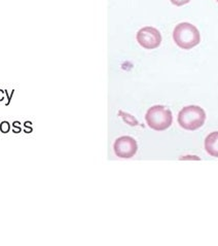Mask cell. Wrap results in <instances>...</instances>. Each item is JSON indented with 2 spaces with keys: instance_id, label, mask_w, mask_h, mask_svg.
Returning a JSON list of instances; mask_svg holds the SVG:
<instances>
[{
  "instance_id": "52a82bcc",
  "label": "cell",
  "mask_w": 218,
  "mask_h": 246,
  "mask_svg": "<svg viewBox=\"0 0 218 246\" xmlns=\"http://www.w3.org/2000/svg\"><path fill=\"white\" fill-rule=\"evenodd\" d=\"M118 115L121 116L122 119L125 121V123H127L128 125H130V126H137L138 125V121L134 118L133 115H129V113L124 112V111H119Z\"/></svg>"
},
{
  "instance_id": "7c38bea8",
  "label": "cell",
  "mask_w": 218,
  "mask_h": 246,
  "mask_svg": "<svg viewBox=\"0 0 218 246\" xmlns=\"http://www.w3.org/2000/svg\"><path fill=\"white\" fill-rule=\"evenodd\" d=\"M5 98V93H4V90H0V102L1 101H3Z\"/></svg>"
},
{
  "instance_id": "4fadbf2b",
  "label": "cell",
  "mask_w": 218,
  "mask_h": 246,
  "mask_svg": "<svg viewBox=\"0 0 218 246\" xmlns=\"http://www.w3.org/2000/svg\"><path fill=\"white\" fill-rule=\"evenodd\" d=\"M217 2H218V0H217Z\"/></svg>"
},
{
  "instance_id": "8992f818",
  "label": "cell",
  "mask_w": 218,
  "mask_h": 246,
  "mask_svg": "<svg viewBox=\"0 0 218 246\" xmlns=\"http://www.w3.org/2000/svg\"><path fill=\"white\" fill-rule=\"evenodd\" d=\"M205 149L211 156L218 158V131L212 132L206 137Z\"/></svg>"
},
{
  "instance_id": "5b68a950",
  "label": "cell",
  "mask_w": 218,
  "mask_h": 246,
  "mask_svg": "<svg viewBox=\"0 0 218 246\" xmlns=\"http://www.w3.org/2000/svg\"><path fill=\"white\" fill-rule=\"evenodd\" d=\"M113 150L116 156L121 159H131L138 150L137 141L131 136L118 137L113 144Z\"/></svg>"
},
{
  "instance_id": "8fae6325",
  "label": "cell",
  "mask_w": 218,
  "mask_h": 246,
  "mask_svg": "<svg viewBox=\"0 0 218 246\" xmlns=\"http://www.w3.org/2000/svg\"><path fill=\"white\" fill-rule=\"evenodd\" d=\"M14 133H19L21 132V128H20V123L19 122H14Z\"/></svg>"
},
{
  "instance_id": "7a4b0ae2",
  "label": "cell",
  "mask_w": 218,
  "mask_h": 246,
  "mask_svg": "<svg viewBox=\"0 0 218 246\" xmlns=\"http://www.w3.org/2000/svg\"><path fill=\"white\" fill-rule=\"evenodd\" d=\"M206 112L198 105L183 107L178 113V124L187 131H195L205 124Z\"/></svg>"
},
{
  "instance_id": "30bf717a",
  "label": "cell",
  "mask_w": 218,
  "mask_h": 246,
  "mask_svg": "<svg viewBox=\"0 0 218 246\" xmlns=\"http://www.w3.org/2000/svg\"><path fill=\"white\" fill-rule=\"evenodd\" d=\"M4 93H5V96L7 97V102L5 103V105H10V100H11V98H13V95L14 94V90L11 91V93L10 95L7 93V91L6 90H4Z\"/></svg>"
},
{
  "instance_id": "ba28073f",
  "label": "cell",
  "mask_w": 218,
  "mask_h": 246,
  "mask_svg": "<svg viewBox=\"0 0 218 246\" xmlns=\"http://www.w3.org/2000/svg\"><path fill=\"white\" fill-rule=\"evenodd\" d=\"M10 125L8 122L3 121L0 124V131H1L2 133H7V132L10 131Z\"/></svg>"
},
{
  "instance_id": "6da1fadb",
  "label": "cell",
  "mask_w": 218,
  "mask_h": 246,
  "mask_svg": "<svg viewBox=\"0 0 218 246\" xmlns=\"http://www.w3.org/2000/svg\"><path fill=\"white\" fill-rule=\"evenodd\" d=\"M173 39L178 47L182 50H191L201 41V34L198 28L190 23L183 22L175 27Z\"/></svg>"
},
{
  "instance_id": "277c9868",
  "label": "cell",
  "mask_w": 218,
  "mask_h": 246,
  "mask_svg": "<svg viewBox=\"0 0 218 246\" xmlns=\"http://www.w3.org/2000/svg\"><path fill=\"white\" fill-rule=\"evenodd\" d=\"M136 39L141 47L145 50H154L162 44V35L158 29L147 26L137 32Z\"/></svg>"
},
{
  "instance_id": "9c48e42d",
  "label": "cell",
  "mask_w": 218,
  "mask_h": 246,
  "mask_svg": "<svg viewBox=\"0 0 218 246\" xmlns=\"http://www.w3.org/2000/svg\"><path fill=\"white\" fill-rule=\"evenodd\" d=\"M171 3L176 5V6H182V5H185L187 4L190 0H170Z\"/></svg>"
},
{
  "instance_id": "3957f363",
  "label": "cell",
  "mask_w": 218,
  "mask_h": 246,
  "mask_svg": "<svg viewBox=\"0 0 218 246\" xmlns=\"http://www.w3.org/2000/svg\"><path fill=\"white\" fill-rule=\"evenodd\" d=\"M145 121L150 129L162 132L171 127L173 115L169 108L162 105H154L146 111Z\"/></svg>"
}]
</instances>
